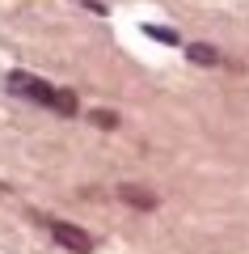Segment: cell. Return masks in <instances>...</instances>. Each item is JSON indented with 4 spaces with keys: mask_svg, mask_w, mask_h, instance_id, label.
I'll return each mask as SVG.
<instances>
[{
    "mask_svg": "<svg viewBox=\"0 0 249 254\" xmlns=\"http://www.w3.org/2000/svg\"><path fill=\"white\" fill-rule=\"evenodd\" d=\"M51 233H55V242H59L63 250H76V254L93 250L89 233H85V229H76V225H68V220H55V225H51Z\"/></svg>",
    "mask_w": 249,
    "mask_h": 254,
    "instance_id": "2",
    "label": "cell"
},
{
    "mask_svg": "<svg viewBox=\"0 0 249 254\" xmlns=\"http://www.w3.org/2000/svg\"><path fill=\"white\" fill-rule=\"evenodd\" d=\"M144 34L160 38V43H178V34H173V30H165V26H144Z\"/></svg>",
    "mask_w": 249,
    "mask_h": 254,
    "instance_id": "6",
    "label": "cell"
},
{
    "mask_svg": "<svg viewBox=\"0 0 249 254\" xmlns=\"http://www.w3.org/2000/svg\"><path fill=\"white\" fill-rule=\"evenodd\" d=\"M89 119H93L98 127H114V123H118V115H114V110H93Z\"/></svg>",
    "mask_w": 249,
    "mask_h": 254,
    "instance_id": "7",
    "label": "cell"
},
{
    "mask_svg": "<svg viewBox=\"0 0 249 254\" xmlns=\"http://www.w3.org/2000/svg\"><path fill=\"white\" fill-rule=\"evenodd\" d=\"M51 110H55V115H76V93H72V89H55V98H51Z\"/></svg>",
    "mask_w": 249,
    "mask_h": 254,
    "instance_id": "4",
    "label": "cell"
},
{
    "mask_svg": "<svg viewBox=\"0 0 249 254\" xmlns=\"http://www.w3.org/2000/svg\"><path fill=\"white\" fill-rule=\"evenodd\" d=\"M118 199L131 203V208H140V212H152V208H156V195H152L148 187H135V182H123V187H118Z\"/></svg>",
    "mask_w": 249,
    "mask_h": 254,
    "instance_id": "3",
    "label": "cell"
},
{
    "mask_svg": "<svg viewBox=\"0 0 249 254\" xmlns=\"http://www.w3.org/2000/svg\"><path fill=\"white\" fill-rule=\"evenodd\" d=\"M190 60L195 64H215L220 55H215V47H207V43H190Z\"/></svg>",
    "mask_w": 249,
    "mask_h": 254,
    "instance_id": "5",
    "label": "cell"
},
{
    "mask_svg": "<svg viewBox=\"0 0 249 254\" xmlns=\"http://www.w3.org/2000/svg\"><path fill=\"white\" fill-rule=\"evenodd\" d=\"M9 93L34 98V102H43V106H51V98H55V89H51V85H43L38 76H30V72H9Z\"/></svg>",
    "mask_w": 249,
    "mask_h": 254,
    "instance_id": "1",
    "label": "cell"
}]
</instances>
